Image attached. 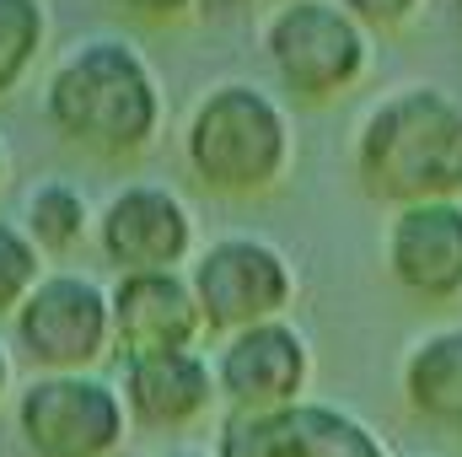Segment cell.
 <instances>
[{"instance_id":"6da1fadb","label":"cell","mask_w":462,"mask_h":457,"mask_svg":"<svg viewBox=\"0 0 462 457\" xmlns=\"http://www.w3.org/2000/svg\"><path fill=\"white\" fill-rule=\"evenodd\" d=\"M49 129L97 162H134L167 124V92L140 43L118 33L76 38L43 76Z\"/></svg>"},{"instance_id":"7a4b0ae2","label":"cell","mask_w":462,"mask_h":457,"mask_svg":"<svg viewBox=\"0 0 462 457\" xmlns=\"http://www.w3.org/2000/svg\"><path fill=\"white\" fill-rule=\"evenodd\" d=\"M355 178L387 205L462 200V98L441 81H403L365 103L355 118Z\"/></svg>"},{"instance_id":"3957f363","label":"cell","mask_w":462,"mask_h":457,"mask_svg":"<svg viewBox=\"0 0 462 457\" xmlns=\"http://www.w3.org/2000/svg\"><path fill=\"white\" fill-rule=\"evenodd\" d=\"M296 129L285 103L247 76L210 81L183 118V167L216 200H258L285 183Z\"/></svg>"},{"instance_id":"277c9868","label":"cell","mask_w":462,"mask_h":457,"mask_svg":"<svg viewBox=\"0 0 462 457\" xmlns=\"http://www.w3.org/2000/svg\"><path fill=\"white\" fill-rule=\"evenodd\" d=\"M258 54L280 92L301 103H334L365 76L371 33L339 0H285L258 16Z\"/></svg>"},{"instance_id":"5b68a950","label":"cell","mask_w":462,"mask_h":457,"mask_svg":"<svg viewBox=\"0 0 462 457\" xmlns=\"http://www.w3.org/2000/svg\"><path fill=\"white\" fill-rule=\"evenodd\" d=\"M16 436L32 457H114L129 409L118 382L97 371H38L16 393Z\"/></svg>"},{"instance_id":"8992f818","label":"cell","mask_w":462,"mask_h":457,"mask_svg":"<svg viewBox=\"0 0 462 457\" xmlns=\"http://www.w3.org/2000/svg\"><path fill=\"white\" fill-rule=\"evenodd\" d=\"M189 280H194L205 329L216 340H231V334L258 329V323H274L296 302L291 258L258 231H226V237L205 242L194 253V264H189Z\"/></svg>"},{"instance_id":"52a82bcc","label":"cell","mask_w":462,"mask_h":457,"mask_svg":"<svg viewBox=\"0 0 462 457\" xmlns=\"http://www.w3.org/2000/svg\"><path fill=\"white\" fill-rule=\"evenodd\" d=\"M16 350L38 371H97L114 355V296L81 269H49L11 318Z\"/></svg>"},{"instance_id":"ba28073f","label":"cell","mask_w":462,"mask_h":457,"mask_svg":"<svg viewBox=\"0 0 462 457\" xmlns=\"http://www.w3.org/2000/svg\"><path fill=\"white\" fill-rule=\"evenodd\" d=\"M97 253L114 275H151V269H189L199 253V231L189 200L162 178H129L97 210Z\"/></svg>"},{"instance_id":"9c48e42d","label":"cell","mask_w":462,"mask_h":457,"mask_svg":"<svg viewBox=\"0 0 462 457\" xmlns=\"http://www.w3.org/2000/svg\"><path fill=\"white\" fill-rule=\"evenodd\" d=\"M210 366H216L221 404L231 415H274V409H291L307 398L312 344L291 318H274V323H258V329L221 340Z\"/></svg>"},{"instance_id":"30bf717a","label":"cell","mask_w":462,"mask_h":457,"mask_svg":"<svg viewBox=\"0 0 462 457\" xmlns=\"http://www.w3.org/2000/svg\"><path fill=\"white\" fill-rule=\"evenodd\" d=\"M216 457H387L382 436L339 404L301 398L274 415H231Z\"/></svg>"},{"instance_id":"8fae6325","label":"cell","mask_w":462,"mask_h":457,"mask_svg":"<svg viewBox=\"0 0 462 457\" xmlns=\"http://www.w3.org/2000/svg\"><path fill=\"white\" fill-rule=\"evenodd\" d=\"M382 264L387 280L430 307H447L462 296V200H430L387 210L382 231Z\"/></svg>"},{"instance_id":"7c38bea8","label":"cell","mask_w":462,"mask_h":457,"mask_svg":"<svg viewBox=\"0 0 462 457\" xmlns=\"http://www.w3.org/2000/svg\"><path fill=\"white\" fill-rule=\"evenodd\" d=\"M108 296H114V360H145V355L199 350V340L210 334L189 269L114 275Z\"/></svg>"},{"instance_id":"4fadbf2b","label":"cell","mask_w":462,"mask_h":457,"mask_svg":"<svg viewBox=\"0 0 462 457\" xmlns=\"http://www.w3.org/2000/svg\"><path fill=\"white\" fill-rule=\"evenodd\" d=\"M118 393L129 409V425L145 431H189L221 404V382L205 350H172V355H145V360H118Z\"/></svg>"},{"instance_id":"5bb4252c","label":"cell","mask_w":462,"mask_h":457,"mask_svg":"<svg viewBox=\"0 0 462 457\" xmlns=\"http://www.w3.org/2000/svg\"><path fill=\"white\" fill-rule=\"evenodd\" d=\"M398 387H403V404L414 420H425L447 436H462V323L430 329L409 344Z\"/></svg>"},{"instance_id":"9a60e30c","label":"cell","mask_w":462,"mask_h":457,"mask_svg":"<svg viewBox=\"0 0 462 457\" xmlns=\"http://www.w3.org/2000/svg\"><path fill=\"white\" fill-rule=\"evenodd\" d=\"M16 227L27 231L32 247L60 269V258H70L81 242H97V210L81 194V183H70V178H38L22 194Z\"/></svg>"},{"instance_id":"2e32d148","label":"cell","mask_w":462,"mask_h":457,"mask_svg":"<svg viewBox=\"0 0 462 457\" xmlns=\"http://www.w3.org/2000/svg\"><path fill=\"white\" fill-rule=\"evenodd\" d=\"M49 5L43 0H0V98H11L43 60Z\"/></svg>"},{"instance_id":"e0dca14e","label":"cell","mask_w":462,"mask_h":457,"mask_svg":"<svg viewBox=\"0 0 462 457\" xmlns=\"http://www.w3.org/2000/svg\"><path fill=\"white\" fill-rule=\"evenodd\" d=\"M49 275V258L32 247V237L0 216V318H16V307L32 296V285Z\"/></svg>"},{"instance_id":"ac0fdd59","label":"cell","mask_w":462,"mask_h":457,"mask_svg":"<svg viewBox=\"0 0 462 457\" xmlns=\"http://www.w3.org/2000/svg\"><path fill=\"white\" fill-rule=\"evenodd\" d=\"M339 5H345L365 33H393V27H403V22H414L425 0H339Z\"/></svg>"},{"instance_id":"d6986e66","label":"cell","mask_w":462,"mask_h":457,"mask_svg":"<svg viewBox=\"0 0 462 457\" xmlns=\"http://www.w3.org/2000/svg\"><path fill=\"white\" fill-rule=\"evenodd\" d=\"M118 5L124 16H134V22H172V16H183L194 0H108Z\"/></svg>"},{"instance_id":"ffe728a7","label":"cell","mask_w":462,"mask_h":457,"mask_svg":"<svg viewBox=\"0 0 462 457\" xmlns=\"http://www.w3.org/2000/svg\"><path fill=\"white\" fill-rule=\"evenodd\" d=\"M145 457H216V452H199V447H156V452Z\"/></svg>"},{"instance_id":"44dd1931","label":"cell","mask_w":462,"mask_h":457,"mask_svg":"<svg viewBox=\"0 0 462 457\" xmlns=\"http://www.w3.org/2000/svg\"><path fill=\"white\" fill-rule=\"evenodd\" d=\"M11 393V355H5V344H0V398Z\"/></svg>"},{"instance_id":"7402d4cb","label":"cell","mask_w":462,"mask_h":457,"mask_svg":"<svg viewBox=\"0 0 462 457\" xmlns=\"http://www.w3.org/2000/svg\"><path fill=\"white\" fill-rule=\"evenodd\" d=\"M5 173H11V151H5V140H0V189H5Z\"/></svg>"},{"instance_id":"603a6c76","label":"cell","mask_w":462,"mask_h":457,"mask_svg":"<svg viewBox=\"0 0 462 457\" xmlns=\"http://www.w3.org/2000/svg\"><path fill=\"white\" fill-rule=\"evenodd\" d=\"M452 16H457V22H462V0H452Z\"/></svg>"},{"instance_id":"cb8c5ba5","label":"cell","mask_w":462,"mask_h":457,"mask_svg":"<svg viewBox=\"0 0 462 457\" xmlns=\"http://www.w3.org/2000/svg\"><path fill=\"white\" fill-rule=\"evenodd\" d=\"M263 5H285V0H263Z\"/></svg>"}]
</instances>
